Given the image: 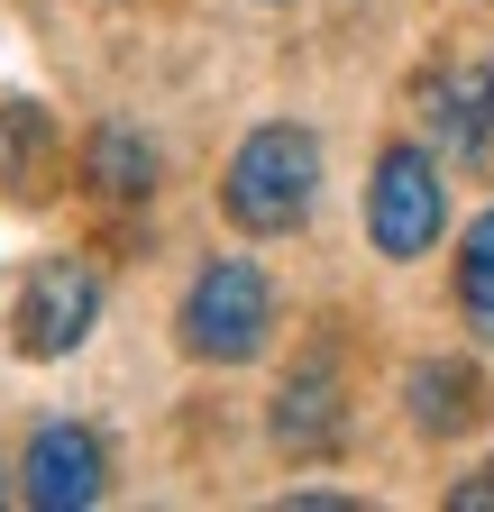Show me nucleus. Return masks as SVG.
Returning <instances> with one entry per match:
<instances>
[{
  "label": "nucleus",
  "instance_id": "nucleus-1",
  "mask_svg": "<svg viewBox=\"0 0 494 512\" xmlns=\"http://www.w3.org/2000/svg\"><path fill=\"white\" fill-rule=\"evenodd\" d=\"M321 202V138L293 119H266L257 138H238L229 174H220V211L247 229V238H284L302 229Z\"/></svg>",
  "mask_w": 494,
  "mask_h": 512
},
{
  "label": "nucleus",
  "instance_id": "nucleus-2",
  "mask_svg": "<svg viewBox=\"0 0 494 512\" xmlns=\"http://www.w3.org/2000/svg\"><path fill=\"white\" fill-rule=\"evenodd\" d=\"M275 330V284L266 266H247V256H211L183 293V348L202 366H247Z\"/></svg>",
  "mask_w": 494,
  "mask_h": 512
},
{
  "label": "nucleus",
  "instance_id": "nucleus-3",
  "mask_svg": "<svg viewBox=\"0 0 494 512\" xmlns=\"http://www.w3.org/2000/svg\"><path fill=\"white\" fill-rule=\"evenodd\" d=\"M449 229V183L421 147H385L376 183H366V238L385 256H430V238Z\"/></svg>",
  "mask_w": 494,
  "mask_h": 512
},
{
  "label": "nucleus",
  "instance_id": "nucleus-4",
  "mask_svg": "<svg viewBox=\"0 0 494 512\" xmlns=\"http://www.w3.org/2000/svg\"><path fill=\"white\" fill-rule=\"evenodd\" d=\"M101 320V275L83 256H46V266L19 284V348L28 357H74Z\"/></svg>",
  "mask_w": 494,
  "mask_h": 512
},
{
  "label": "nucleus",
  "instance_id": "nucleus-5",
  "mask_svg": "<svg viewBox=\"0 0 494 512\" xmlns=\"http://www.w3.org/2000/svg\"><path fill=\"white\" fill-rule=\"evenodd\" d=\"M101 485H110V448L83 421H46L28 439V503L37 512H83V503H101Z\"/></svg>",
  "mask_w": 494,
  "mask_h": 512
},
{
  "label": "nucleus",
  "instance_id": "nucleus-6",
  "mask_svg": "<svg viewBox=\"0 0 494 512\" xmlns=\"http://www.w3.org/2000/svg\"><path fill=\"white\" fill-rule=\"evenodd\" d=\"M421 110L440 128V147L458 165H485L494 156V74H430L421 83Z\"/></svg>",
  "mask_w": 494,
  "mask_h": 512
},
{
  "label": "nucleus",
  "instance_id": "nucleus-7",
  "mask_svg": "<svg viewBox=\"0 0 494 512\" xmlns=\"http://www.w3.org/2000/svg\"><path fill=\"white\" fill-rule=\"evenodd\" d=\"M275 448H284V458H321V448H339V375L330 366H302L275 394Z\"/></svg>",
  "mask_w": 494,
  "mask_h": 512
},
{
  "label": "nucleus",
  "instance_id": "nucleus-8",
  "mask_svg": "<svg viewBox=\"0 0 494 512\" xmlns=\"http://www.w3.org/2000/svg\"><path fill=\"white\" fill-rule=\"evenodd\" d=\"M46 183H55V119L37 101H0V192L37 202Z\"/></svg>",
  "mask_w": 494,
  "mask_h": 512
},
{
  "label": "nucleus",
  "instance_id": "nucleus-9",
  "mask_svg": "<svg viewBox=\"0 0 494 512\" xmlns=\"http://www.w3.org/2000/svg\"><path fill=\"white\" fill-rule=\"evenodd\" d=\"M403 403H412V421H421L430 439H449V430H467V421H476L485 384H476V366H458V357H421V366H412V384H403Z\"/></svg>",
  "mask_w": 494,
  "mask_h": 512
},
{
  "label": "nucleus",
  "instance_id": "nucleus-10",
  "mask_svg": "<svg viewBox=\"0 0 494 512\" xmlns=\"http://www.w3.org/2000/svg\"><path fill=\"white\" fill-rule=\"evenodd\" d=\"M83 174H92L101 202H147V192H156V147L138 138V128H92Z\"/></svg>",
  "mask_w": 494,
  "mask_h": 512
},
{
  "label": "nucleus",
  "instance_id": "nucleus-11",
  "mask_svg": "<svg viewBox=\"0 0 494 512\" xmlns=\"http://www.w3.org/2000/svg\"><path fill=\"white\" fill-rule=\"evenodd\" d=\"M458 302H467V320L494 339V211H476V229H467V247H458Z\"/></svg>",
  "mask_w": 494,
  "mask_h": 512
},
{
  "label": "nucleus",
  "instance_id": "nucleus-12",
  "mask_svg": "<svg viewBox=\"0 0 494 512\" xmlns=\"http://www.w3.org/2000/svg\"><path fill=\"white\" fill-rule=\"evenodd\" d=\"M494 503V467H476L467 485H449V512H485Z\"/></svg>",
  "mask_w": 494,
  "mask_h": 512
},
{
  "label": "nucleus",
  "instance_id": "nucleus-13",
  "mask_svg": "<svg viewBox=\"0 0 494 512\" xmlns=\"http://www.w3.org/2000/svg\"><path fill=\"white\" fill-rule=\"evenodd\" d=\"M0 494H10V485H0Z\"/></svg>",
  "mask_w": 494,
  "mask_h": 512
}]
</instances>
